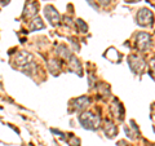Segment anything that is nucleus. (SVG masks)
<instances>
[{
  "mask_svg": "<svg viewBox=\"0 0 155 146\" xmlns=\"http://www.w3.org/2000/svg\"><path fill=\"white\" fill-rule=\"evenodd\" d=\"M113 113H114V115H115L119 120H122V119L124 118V109H123V106H122V104H120V102L115 101V104L113 105Z\"/></svg>",
  "mask_w": 155,
  "mask_h": 146,
  "instance_id": "obj_10",
  "label": "nucleus"
},
{
  "mask_svg": "<svg viewBox=\"0 0 155 146\" xmlns=\"http://www.w3.org/2000/svg\"><path fill=\"white\" fill-rule=\"evenodd\" d=\"M136 21L140 26H151L153 22H154V14L153 12L147 8H141L140 11L137 12V16H136Z\"/></svg>",
  "mask_w": 155,
  "mask_h": 146,
  "instance_id": "obj_2",
  "label": "nucleus"
},
{
  "mask_svg": "<svg viewBox=\"0 0 155 146\" xmlns=\"http://www.w3.org/2000/svg\"><path fill=\"white\" fill-rule=\"evenodd\" d=\"M153 69H154V72H155V61H153Z\"/></svg>",
  "mask_w": 155,
  "mask_h": 146,
  "instance_id": "obj_17",
  "label": "nucleus"
},
{
  "mask_svg": "<svg viewBox=\"0 0 155 146\" xmlns=\"http://www.w3.org/2000/svg\"><path fill=\"white\" fill-rule=\"evenodd\" d=\"M127 2H128V3H137L138 0H127Z\"/></svg>",
  "mask_w": 155,
  "mask_h": 146,
  "instance_id": "obj_16",
  "label": "nucleus"
},
{
  "mask_svg": "<svg viewBox=\"0 0 155 146\" xmlns=\"http://www.w3.org/2000/svg\"><path fill=\"white\" fill-rule=\"evenodd\" d=\"M79 121L85 129H89V131L98 129L100 124H101L100 116L93 113H89V111H84V113L79 116Z\"/></svg>",
  "mask_w": 155,
  "mask_h": 146,
  "instance_id": "obj_1",
  "label": "nucleus"
},
{
  "mask_svg": "<svg viewBox=\"0 0 155 146\" xmlns=\"http://www.w3.org/2000/svg\"><path fill=\"white\" fill-rule=\"evenodd\" d=\"M136 41H137V44H136L137 48L142 52L150 49V47H151V36L147 32H138Z\"/></svg>",
  "mask_w": 155,
  "mask_h": 146,
  "instance_id": "obj_4",
  "label": "nucleus"
},
{
  "mask_svg": "<svg viewBox=\"0 0 155 146\" xmlns=\"http://www.w3.org/2000/svg\"><path fill=\"white\" fill-rule=\"evenodd\" d=\"M57 52H58V55H60L61 57H64V58H71V56H70V52H69V49H67V47H65V45H60L57 48Z\"/></svg>",
  "mask_w": 155,
  "mask_h": 146,
  "instance_id": "obj_13",
  "label": "nucleus"
},
{
  "mask_svg": "<svg viewBox=\"0 0 155 146\" xmlns=\"http://www.w3.org/2000/svg\"><path fill=\"white\" fill-rule=\"evenodd\" d=\"M32 60H34V57H32L31 53H28V52H19L18 55L16 56V58H14V64H16L17 66H19L21 69H23V67L31 65Z\"/></svg>",
  "mask_w": 155,
  "mask_h": 146,
  "instance_id": "obj_5",
  "label": "nucleus"
},
{
  "mask_svg": "<svg viewBox=\"0 0 155 146\" xmlns=\"http://www.w3.org/2000/svg\"><path fill=\"white\" fill-rule=\"evenodd\" d=\"M89 105V98L85 96H81L79 97V98H75L74 101H72V106H74V109L80 111V110H84L87 106Z\"/></svg>",
  "mask_w": 155,
  "mask_h": 146,
  "instance_id": "obj_8",
  "label": "nucleus"
},
{
  "mask_svg": "<svg viewBox=\"0 0 155 146\" xmlns=\"http://www.w3.org/2000/svg\"><path fill=\"white\" fill-rule=\"evenodd\" d=\"M76 23L80 26V28H81V30H83V31H87V28H88V27H87V25L84 23V21H81V19H78Z\"/></svg>",
  "mask_w": 155,
  "mask_h": 146,
  "instance_id": "obj_14",
  "label": "nucleus"
},
{
  "mask_svg": "<svg viewBox=\"0 0 155 146\" xmlns=\"http://www.w3.org/2000/svg\"><path fill=\"white\" fill-rule=\"evenodd\" d=\"M98 2H100L101 4H102V5H107V4L111 2V0H98Z\"/></svg>",
  "mask_w": 155,
  "mask_h": 146,
  "instance_id": "obj_15",
  "label": "nucleus"
},
{
  "mask_svg": "<svg viewBox=\"0 0 155 146\" xmlns=\"http://www.w3.org/2000/svg\"><path fill=\"white\" fill-rule=\"evenodd\" d=\"M70 71H74L76 74L81 75V66H80V62L76 60L75 57H71L70 58Z\"/></svg>",
  "mask_w": 155,
  "mask_h": 146,
  "instance_id": "obj_11",
  "label": "nucleus"
},
{
  "mask_svg": "<svg viewBox=\"0 0 155 146\" xmlns=\"http://www.w3.org/2000/svg\"><path fill=\"white\" fill-rule=\"evenodd\" d=\"M104 131H105V134L107 136V137H110V138L115 137L116 133H118V128H116V125H114L111 121H107V123L105 124Z\"/></svg>",
  "mask_w": 155,
  "mask_h": 146,
  "instance_id": "obj_9",
  "label": "nucleus"
},
{
  "mask_svg": "<svg viewBox=\"0 0 155 146\" xmlns=\"http://www.w3.org/2000/svg\"><path fill=\"white\" fill-rule=\"evenodd\" d=\"M44 16L52 26H57L58 23H60V19H61L60 13H58V11L53 5H45L44 7Z\"/></svg>",
  "mask_w": 155,
  "mask_h": 146,
  "instance_id": "obj_3",
  "label": "nucleus"
},
{
  "mask_svg": "<svg viewBox=\"0 0 155 146\" xmlns=\"http://www.w3.org/2000/svg\"><path fill=\"white\" fill-rule=\"evenodd\" d=\"M44 23H43V21L39 17L34 18L32 21L30 22V30L31 31H35V30H41V28H44Z\"/></svg>",
  "mask_w": 155,
  "mask_h": 146,
  "instance_id": "obj_12",
  "label": "nucleus"
},
{
  "mask_svg": "<svg viewBox=\"0 0 155 146\" xmlns=\"http://www.w3.org/2000/svg\"><path fill=\"white\" fill-rule=\"evenodd\" d=\"M128 65L134 74H138V72H142V70H143L145 61L140 56H130L128 58Z\"/></svg>",
  "mask_w": 155,
  "mask_h": 146,
  "instance_id": "obj_6",
  "label": "nucleus"
},
{
  "mask_svg": "<svg viewBox=\"0 0 155 146\" xmlns=\"http://www.w3.org/2000/svg\"><path fill=\"white\" fill-rule=\"evenodd\" d=\"M38 13V3L34 0H27L23 8V18H30L34 17Z\"/></svg>",
  "mask_w": 155,
  "mask_h": 146,
  "instance_id": "obj_7",
  "label": "nucleus"
}]
</instances>
